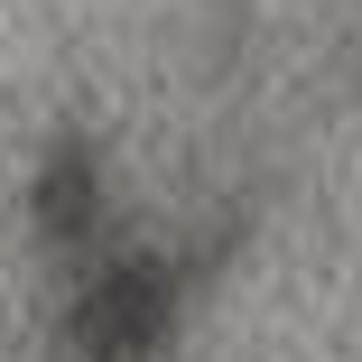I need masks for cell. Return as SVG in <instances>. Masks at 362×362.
Instances as JSON below:
<instances>
[{
	"instance_id": "cell-2",
	"label": "cell",
	"mask_w": 362,
	"mask_h": 362,
	"mask_svg": "<svg viewBox=\"0 0 362 362\" xmlns=\"http://www.w3.org/2000/svg\"><path fill=\"white\" fill-rule=\"evenodd\" d=\"M28 233L56 251V260H93L103 251V223H112V177H103V149L84 130H56L37 168H28Z\"/></svg>"
},
{
	"instance_id": "cell-1",
	"label": "cell",
	"mask_w": 362,
	"mask_h": 362,
	"mask_svg": "<svg viewBox=\"0 0 362 362\" xmlns=\"http://www.w3.org/2000/svg\"><path fill=\"white\" fill-rule=\"evenodd\" d=\"M204 288V251H149V242H103L75 269L65 298V362H158L186 325V298Z\"/></svg>"
}]
</instances>
